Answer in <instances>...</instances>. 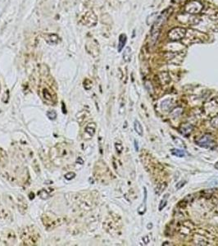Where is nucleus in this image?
<instances>
[{"label":"nucleus","instance_id":"24","mask_svg":"<svg viewBox=\"0 0 218 246\" xmlns=\"http://www.w3.org/2000/svg\"><path fill=\"white\" fill-rule=\"evenodd\" d=\"M172 1H173L174 3H177V2H180V0H172Z\"/></svg>","mask_w":218,"mask_h":246},{"label":"nucleus","instance_id":"3","mask_svg":"<svg viewBox=\"0 0 218 246\" xmlns=\"http://www.w3.org/2000/svg\"><path fill=\"white\" fill-rule=\"evenodd\" d=\"M186 29L183 27H175L171 29L167 34V37L170 41H178L185 38L186 35Z\"/></svg>","mask_w":218,"mask_h":246},{"label":"nucleus","instance_id":"10","mask_svg":"<svg viewBox=\"0 0 218 246\" xmlns=\"http://www.w3.org/2000/svg\"><path fill=\"white\" fill-rule=\"evenodd\" d=\"M127 41V37L125 34L121 35L119 37V44H118V51L121 52L122 50V48H124L125 44Z\"/></svg>","mask_w":218,"mask_h":246},{"label":"nucleus","instance_id":"14","mask_svg":"<svg viewBox=\"0 0 218 246\" xmlns=\"http://www.w3.org/2000/svg\"><path fill=\"white\" fill-rule=\"evenodd\" d=\"M58 40H59V38H58V36H56V35H50V36H48V38H47L46 40L50 44H55L58 42Z\"/></svg>","mask_w":218,"mask_h":246},{"label":"nucleus","instance_id":"11","mask_svg":"<svg viewBox=\"0 0 218 246\" xmlns=\"http://www.w3.org/2000/svg\"><path fill=\"white\" fill-rule=\"evenodd\" d=\"M131 55H132V52H131V48L130 47H126V48L125 49V51L123 53V58L126 62H130L131 58Z\"/></svg>","mask_w":218,"mask_h":246},{"label":"nucleus","instance_id":"2","mask_svg":"<svg viewBox=\"0 0 218 246\" xmlns=\"http://www.w3.org/2000/svg\"><path fill=\"white\" fill-rule=\"evenodd\" d=\"M185 44H190L202 42V40L205 39V36L198 31L190 30L189 31H186V35L185 36Z\"/></svg>","mask_w":218,"mask_h":246},{"label":"nucleus","instance_id":"9","mask_svg":"<svg viewBox=\"0 0 218 246\" xmlns=\"http://www.w3.org/2000/svg\"><path fill=\"white\" fill-rule=\"evenodd\" d=\"M134 128H135V131H136V133L138 134L140 136H142L143 135V129L142 125L140 124L139 121L135 120V122H134Z\"/></svg>","mask_w":218,"mask_h":246},{"label":"nucleus","instance_id":"17","mask_svg":"<svg viewBox=\"0 0 218 246\" xmlns=\"http://www.w3.org/2000/svg\"><path fill=\"white\" fill-rule=\"evenodd\" d=\"M47 117L50 120H55L57 118V113L55 111H48L47 112Z\"/></svg>","mask_w":218,"mask_h":246},{"label":"nucleus","instance_id":"12","mask_svg":"<svg viewBox=\"0 0 218 246\" xmlns=\"http://www.w3.org/2000/svg\"><path fill=\"white\" fill-rule=\"evenodd\" d=\"M170 153H171V154L172 155L176 156V157H179V158H182L184 156H185V152L181 150V149H171Z\"/></svg>","mask_w":218,"mask_h":246},{"label":"nucleus","instance_id":"18","mask_svg":"<svg viewBox=\"0 0 218 246\" xmlns=\"http://www.w3.org/2000/svg\"><path fill=\"white\" fill-rule=\"evenodd\" d=\"M74 177H75V172H73V171H69V172H67V174L65 175V178L67 179V180H68V181L72 180V179H73Z\"/></svg>","mask_w":218,"mask_h":246},{"label":"nucleus","instance_id":"1","mask_svg":"<svg viewBox=\"0 0 218 246\" xmlns=\"http://www.w3.org/2000/svg\"><path fill=\"white\" fill-rule=\"evenodd\" d=\"M40 236V233L34 226H29L23 230L21 240L26 245H35L39 241Z\"/></svg>","mask_w":218,"mask_h":246},{"label":"nucleus","instance_id":"13","mask_svg":"<svg viewBox=\"0 0 218 246\" xmlns=\"http://www.w3.org/2000/svg\"><path fill=\"white\" fill-rule=\"evenodd\" d=\"M168 196H169V194H167L166 195H164V197H163V198L161 200V202L159 203V206H158V210L159 211H162L165 208V207L167 206V200H168Z\"/></svg>","mask_w":218,"mask_h":246},{"label":"nucleus","instance_id":"25","mask_svg":"<svg viewBox=\"0 0 218 246\" xmlns=\"http://www.w3.org/2000/svg\"><path fill=\"white\" fill-rule=\"evenodd\" d=\"M0 91H1V85H0Z\"/></svg>","mask_w":218,"mask_h":246},{"label":"nucleus","instance_id":"20","mask_svg":"<svg viewBox=\"0 0 218 246\" xmlns=\"http://www.w3.org/2000/svg\"><path fill=\"white\" fill-rule=\"evenodd\" d=\"M115 147H116V149L118 151V153H121V152L123 150V146L121 144L116 143L115 144Z\"/></svg>","mask_w":218,"mask_h":246},{"label":"nucleus","instance_id":"23","mask_svg":"<svg viewBox=\"0 0 218 246\" xmlns=\"http://www.w3.org/2000/svg\"><path fill=\"white\" fill-rule=\"evenodd\" d=\"M135 149H136V151L139 150V149H138V142H137V140H135Z\"/></svg>","mask_w":218,"mask_h":246},{"label":"nucleus","instance_id":"22","mask_svg":"<svg viewBox=\"0 0 218 246\" xmlns=\"http://www.w3.org/2000/svg\"><path fill=\"white\" fill-rule=\"evenodd\" d=\"M210 18H211V19H212V20H217V19H218V12H217V13H214V14L211 15Z\"/></svg>","mask_w":218,"mask_h":246},{"label":"nucleus","instance_id":"15","mask_svg":"<svg viewBox=\"0 0 218 246\" xmlns=\"http://www.w3.org/2000/svg\"><path fill=\"white\" fill-rule=\"evenodd\" d=\"M7 159H8V155L6 154V152L4 149H0V162L5 163L7 161Z\"/></svg>","mask_w":218,"mask_h":246},{"label":"nucleus","instance_id":"16","mask_svg":"<svg viewBox=\"0 0 218 246\" xmlns=\"http://www.w3.org/2000/svg\"><path fill=\"white\" fill-rule=\"evenodd\" d=\"M38 195H40V197L43 199H47L49 198V194L46 191L44 190H41L40 191L38 192Z\"/></svg>","mask_w":218,"mask_h":246},{"label":"nucleus","instance_id":"8","mask_svg":"<svg viewBox=\"0 0 218 246\" xmlns=\"http://www.w3.org/2000/svg\"><path fill=\"white\" fill-rule=\"evenodd\" d=\"M193 130V127L190 125V124H184L182 125L180 128V132L182 133L184 135H189L191 133V131Z\"/></svg>","mask_w":218,"mask_h":246},{"label":"nucleus","instance_id":"19","mask_svg":"<svg viewBox=\"0 0 218 246\" xmlns=\"http://www.w3.org/2000/svg\"><path fill=\"white\" fill-rule=\"evenodd\" d=\"M211 126L214 128H218V116L214 117L211 122Z\"/></svg>","mask_w":218,"mask_h":246},{"label":"nucleus","instance_id":"4","mask_svg":"<svg viewBox=\"0 0 218 246\" xmlns=\"http://www.w3.org/2000/svg\"><path fill=\"white\" fill-rule=\"evenodd\" d=\"M202 4L199 1L193 0L188 2L185 6V11L188 14H196L202 11Z\"/></svg>","mask_w":218,"mask_h":246},{"label":"nucleus","instance_id":"5","mask_svg":"<svg viewBox=\"0 0 218 246\" xmlns=\"http://www.w3.org/2000/svg\"><path fill=\"white\" fill-rule=\"evenodd\" d=\"M198 146L202 148H211L215 144L213 137L209 134H206L196 141Z\"/></svg>","mask_w":218,"mask_h":246},{"label":"nucleus","instance_id":"7","mask_svg":"<svg viewBox=\"0 0 218 246\" xmlns=\"http://www.w3.org/2000/svg\"><path fill=\"white\" fill-rule=\"evenodd\" d=\"M95 129H96L95 123L91 122V123H89L87 126L85 127V133H87L88 135H89V136H93V135H94V133H95Z\"/></svg>","mask_w":218,"mask_h":246},{"label":"nucleus","instance_id":"6","mask_svg":"<svg viewBox=\"0 0 218 246\" xmlns=\"http://www.w3.org/2000/svg\"><path fill=\"white\" fill-rule=\"evenodd\" d=\"M43 96H44V99L46 103H53L55 102V99H53L52 94L48 91L47 89H44V90H43Z\"/></svg>","mask_w":218,"mask_h":246},{"label":"nucleus","instance_id":"21","mask_svg":"<svg viewBox=\"0 0 218 246\" xmlns=\"http://www.w3.org/2000/svg\"><path fill=\"white\" fill-rule=\"evenodd\" d=\"M185 181H180V182L178 183V185H176V189H180L181 187L185 186Z\"/></svg>","mask_w":218,"mask_h":246}]
</instances>
